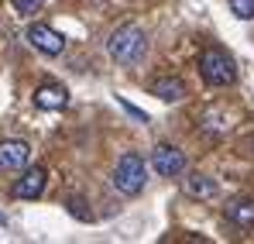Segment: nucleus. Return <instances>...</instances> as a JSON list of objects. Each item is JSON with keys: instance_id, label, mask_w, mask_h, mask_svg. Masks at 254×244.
Here are the masks:
<instances>
[{"instance_id": "f257e3e1", "label": "nucleus", "mask_w": 254, "mask_h": 244, "mask_svg": "<svg viewBox=\"0 0 254 244\" xmlns=\"http://www.w3.org/2000/svg\"><path fill=\"white\" fill-rule=\"evenodd\" d=\"M107 52L117 66H137L148 55V35L137 24H121L110 38H107Z\"/></svg>"}, {"instance_id": "f03ea898", "label": "nucleus", "mask_w": 254, "mask_h": 244, "mask_svg": "<svg viewBox=\"0 0 254 244\" xmlns=\"http://www.w3.org/2000/svg\"><path fill=\"white\" fill-rule=\"evenodd\" d=\"M144 182H148L144 159H141L137 152H124L121 162H117V168H114V186H117V193H124V196H137V193L144 189Z\"/></svg>"}, {"instance_id": "7ed1b4c3", "label": "nucleus", "mask_w": 254, "mask_h": 244, "mask_svg": "<svg viewBox=\"0 0 254 244\" xmlns=\"http://www.w3.org/2000/svg\"><path fill=\"white\" fill-rule=\"evenodd\" d=\"M199 76L210 86H230L237 80V66H234V59L223 48H206L199 55Z\"/></svg>"}, {"instance_id": "20e7f679", "label": "nucleus", "mask_w": 254, "mask_h": 244, "mask_svg": "<svg viewBox=\"0 0 254 244\" xmlns=\"http://www.w3.org/2000/svg\"><path fill=\"white\" fill-rule=\"evenodd\" d=\"M28 45H31L35 52L48 55V59H55V55L65 52V38H62L55 28H48V24H31V28H28Z\"/></svg>"}, {"instance_id": "39448f33", "label": "nucleus", "mask_w": 254, "mask_h": 244, "mask_svg": "<svg viewBox=\"0 0 254 244\" xmlns=\"http://www.w3.org/2000/svg\"><path fill=\"white\" fill-rule=\"evenodd\" d=\"M151 165H155V172H158L162 179H175V175L186 172V155H182L175 145H155Z\"/></svg>"}, {"instance_id": "423d86ee", "label": "nucleus", "mask_w": 254, "mask_h": 244, "mask_svg": "<svg viewBox=\"0 0 254 244\" xmlns=\"http://www.w3.org/2000/svg\"><path fill=\"white\" fill-rule=\"evenodd\" d=\"M45 182H48L45 165H24L21 168V179L14 182V196L17 200H38L45 193Z\"/></svg>"}, {"instance_id": "0eeeda50", "label": "nucleus", "mask_w": 254, "mask_h": 244, "mask_svg": "<svg viewBox=\"0 0 254 244\" xmlns=\"http://www.w3.org/2000/svg\"><path fill=\"white\" fill-rule=\"evenodd\" d=\"M28 162H31V145L28 141H21V138L0 141V168L3 172H21Z\"/></svg>"}, {"instance_id": "6e6552de", "label": "nucleus", "mask_w": 254, "mask_h": 244, "mask_svg": "<svg viewBox=\"0 0 254 244\" xmlns=\"http://www.w3.org/2000/svg\"><path fill=\"white\" fill-rule=\"evenodd\" d=\"M65 103H69V89L62 82H42L35 89V107L42 110H62Z\"/></svg>"}, {"instance_id": "1a4fd4ad", "label": "nucleus", "mask_w": 254, "mask_h": 244, "mask_svg": "<svg viewBox=\"0 0 254 244\" xmlns=\"http://www.w3.org/2000/svg\"><path fill=\"white\" fill-rule=\"evenodd\" d=\"M186 82L179 80V76H158V80L151 82V96H158L162 103H179V100H186Z\"/></svg>"}, {"instance_id": "9d476101", "label": "nucleus", "mask_w": 254, "mask_h": 244, "mask_svg": "<svg viewBox=\"0 0 254 244\" xmlns=\"http://www.w3.org/2000/svg\"><path fill=\"white\" fill-rule=\"evenodd\" d=\"M216 193H220L216 179L203 175V172H192V175L186 179V196H192V200H213Z\"/></svg>"}, {"instance_id": "9b49d317", "label": "nucleus", "mask_w": 254, "mask_h": 244, "mask_svg": "<svg viewBox=\"0 0 254 244\" xmlns=\"http://www.w3.org/2000/svg\"><path fill=\"white\" fill-rule=\"evenodd\" d=\"M227 220L241 231H251L254 227V200H234L227 206Z\"/></svg>"}, {"instance_id": "f8f14e48", "label": "nucleus", "mask_w": 254, "mask_h": 244, "mask_svg": "<svg viewBox=\"0 0 254 244\" xmlns=\"http://www.w3.org/2000/svg\"><path fill=\"white\" fill-rule=\"evenodd\" d=\"M199 124H203V131H206V134H216V138H220V134H227V127H230L220 114H206Z\"/></svg>"}, {"instance_id": "ddd939ff", "label": "nucleus", "mask_w": 254, "mask_h": 244, "mask_svg": "<svg viewBox=\"0 0 254 244\" xmlns=\"http://www.w3.org/2000/svg\"><path fill=\"white\" fill-rule=\"evenodd\" d=\"M230 14L237 21H251L254 17V0H230Z\"/></svg>"}, {"instance_id": "4468645a", "label": "nucleus", "mask_w": 254, "mask_h": 244, "mask_svg": "<svg viewBox=\"0 0 254 244\" xmlns=\"http://www.w3.org/2000/svg\"><path fill=\"white\" fill-rule=\"evenodd\" d=\"M45 7V0H14V10L21 14V17H31V14H38Z\"/></svg>"}]
</instances>
